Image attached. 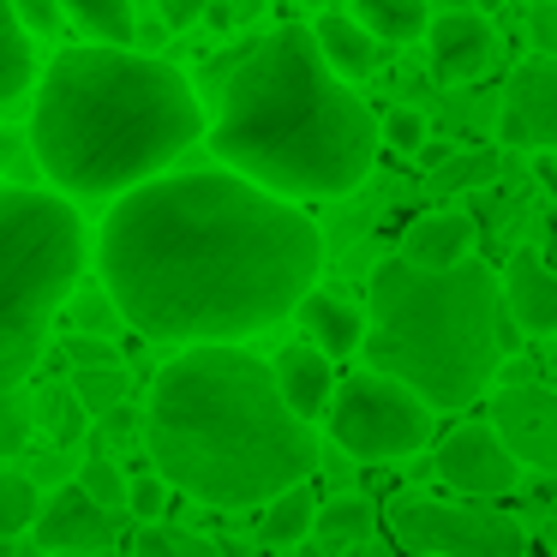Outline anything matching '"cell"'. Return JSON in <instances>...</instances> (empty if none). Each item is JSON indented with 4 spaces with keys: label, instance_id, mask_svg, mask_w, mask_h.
Instances as JSON below:
<instances>
[{
    "label": "cell",
    "instance_id": "cell-37",
    "mask_svg": "<svg viewBox=\"0 0 557 557\" xmlns=\"http://www.w3.org/2000/svg\"><path fill=\"white\" fill-rule=\"evenodd\" d=\"M174 557H228V552H222L216 540H205V533H186V528H181V545H174Z\"/></svg>",
    "mask_w": 557,
    "mask_h": 557
},
{
    "label": "cell",
    "instance_id": "cell-39",
    "mask_svg": "<svg viewBox=\"0 0 557 557\" xmlns=\"http://www.w3.org/2000/svg\"><path fill=\"white\" fill-rule=\"evenodd\" d=\"M0 557H18V540H0Z\"/></svg>",
    "mask_w": 557,
    "mask_h": 557
},
{
    "label": "cell",
    "instance_id": "cell-34",
    "mask_svg": "<svg viewBox=\"0 0 557 557\" xmlns=\"http://www.w3.org/2000/svg\"><path fill=\"white\" fill-rule=\"evenodd\" d=\"M210 7H216V0H157V13H162V18H169V25H174V30H193V25H198V18H205V13H210Z\"/></svg>",
    "mask_w": 557,
    "mask_h": 557
},
{
    "label": "cell",
    "instance_id": "cell-31",
    "mask_svg": "<svg viewBox=\"0 0 557 557\" xmlns=\"http://www.w3.org/2000/svg\"><path fill=\"white\" fill-rule=\"evenodd\" d=\"M18 18H25V30L37 42H49L66 30V0H18Z\"/></svg>",
    "mask_w": 557,
    "mask_h": 557
},
{
    "label": "cell",
    "instance_id": "cell-18",
    "mask_svg": "<svg viewBox=\"0 0 557 557\" xmlns=\"http://www.w3.org/2000/svg\"><path fill=\"white\" fill-rule=\"evenodd\" d=\"M312 30H318V49L330 54V66H336L342 78H372L377 73V37L354 13H324V7H318Z\"/></svg>",
    "mask_w": 557,
    "mask_h": 557
},
{
    "label": "cell",
    "instance_id": "cell-4",
    "mask_svg": "<svg viewBox=\"0 0 557 557\" xmlns=\"http://www.w3.org/2000/svg\"><path fill=\"white\" fill-rule=\"evenodd\" d=\"M210 150L282 198H348L366 186L384 126L348 90V78L318 49V30L276 25L228 61Z\"/></svg>",
    "mask_w": 557,
    "mask_h": 557
},
{
    "label": "cell",
    "instance_id": "cell-1",
    "mask_svg": "<svg viewBox=\"0 0 557 557\" xmlns=\"http://www.w3.org/2000/svg\"><path fill=\"white\" fill-rule=\"evenodd\" d=\"M324 270V234L240 169L157 174L109 205L97 276L145 342H246L288 324Z\"/></svg>",
    "mask_w": 557,
    "mask_h": 557
},
{
    "label": "cell",
    "instance_id": "cell-22",
    "mask_svg": "<svg viewBox=\"0 0 557 557\" xmlns=\"http://www.w3.org/2000/svg\"><path fill=\"white\" fill-rule=\"evenodd\" d=\"M354 18H360L377 42H425L432 0H354Z\"/></svg>",
    "mask_w": 557,
    "mask_h": 557
},
{
    "label": "cell",
    "instance_id": "cell-17",
    "mask_svg": "<svg viewBox=\"0 0 557 557\" xmlns=\"http://www.w3.org/2000/svg\"><path fill=\"white\" fill-rule=\"evenodd\" d=\"M276 384L282 396L294 401V413L306 420H324L330 396H336V372H330V354L318 342H294V348L276 354Z\"/></svg>",
    "mask_w": 557,
    "mask_h": 557
},
{
    "label": "cell",
    "instance_id": "cell-3",
    "mask_svg": "<svg viewBox=\"0 0 557 557\" xmlns=\"http://www.w3.org/2000/svg\"><path fill=\"white\" fill-rule=\"evenodd\" d=\"M205 102L193 78L150 49L85 42L42 66L30 150L54 193L78 205H114L121 193L157 181L174 157L205 138Z\"/></svg>",
    "mask_w": 557,
    "mask_h": 557
},
{
    "label": "cell",
    "instance_id": "cell-9",
    "mask_svg": "<svg viewBox=\"0 0 557 557\" xmlns=\"http://www.w3.org/2000/svg\"><path fill=\"white\" fill-rule=\"evenodd\" d=\"M432 468H437V480H444L449 492H461V497H485V504L509 497V492H516V480H521L516 449H509L504 437H497V425H480V420H461L456 432L437 437Z\"/></svg>",
    "mask_w": 557,
    "mask_h": 557
},
{
    "label": "cell",
    "instance_id": "cell-36",
    "mask_svg": "<svg viewBox=\"0 0 557 557\" xmlns=\"http://www.w3.org/2000/svg\"><path fill=\"white\" fill-rule=\"evenodd\" d=\"M169 30H174V25H169V18H162V13H157V18H138L133 42H138V49H150V54H157L162 42H169Z\"/></svg>",
    "mask_w": 557,
    "mask_h": 557
},
{
    "label": "cell",
    "instance_id": "cell-15",
    "mask_svg": "<svg viewBox=\"0 0 557 557\" xmlns=\"http://www.w3.org/2000/svg\"><path fill=\"white\" fill-rule=\"evenodd\" d=\"M504 306L521 336H557V270L533 252H516L504 270Z\"/></svg>",
    "mask_w": 557,
    "mask_h": 557
},
{
    "label": "cell",
    "instance_id": "cell-21",
    "mask_svg": "<svg viewBox=\"0 0 557 557\" xmlns=\"http://www.w3.org/2000/svg\"><path fill=\"white\" fill-rule=\"evenodd\" d=\"M312 521H318V497L312 485H288V492H276L264 504V521H258V540L270 545V552H288V545L312 540Z\"/></svg>",
    "mask_w": 557,
    "mask_h": 557
},
{
    "label": "cell",
    "instance_id": "cell-12",
    "mask_svg": "<svg viewBox=\"0 0 557 557\" xmlns=\"http://www.w3.org/2000/svg\"><path fill=\"white\" fill-rule=\"evenodd\" d=\"M492 49L497 37L480 7H444L425 25V66H432L437 85H473L492 66Z\"/></svg>",
    "mask_w": 557,
    "mask_h": 557
},
{
    "label": "cell",
    "instance_id": "cell-42",
    "mask_svg": "<svg viewBox=\"0 0 557 557\" xmlns=\"http://www.w3.org/2000/svg\"><path fill=\"white\" fill-rule=\"evenodd\" d=\"M300 7H330V0H300Z\"/></svg>",
    "mask_w": 557,
    "mask_h": 557
},
{
    "label": "cell",
    "instance_id": "cell-6",
    "mask_svg": "<svg viewBox=\"0 0 557 557\" xmlns=\"http://www.w3.org/2000/svg\"><path fill=\"white\" fill-rule=\"evenodd\" d=\"M90 258L85 222L66 193L0 186V456L30 444L25 384L49 348L54 318Z\"/></svg>",
    "mask_w": 557,
    "mask_h": 557
},
{
    "label": "cell",
    "instance_id": "cell-16",
    "mask_svg": "<svg viewBox=\"0 0 557 557\" xmlns=\"http://www.w3.org/2000/svg\"><path fill=\"white\" fill-rule=\"evenodd\" d=\"M294 318H300L306 342H318L330 360L360 354V342H366V312H360V300H348L342 288H318V282H312L306 300L294 306Z\"/></svg>",
    "mask_w": 557,
    "mask_h": 557
},
{
    "label": "cell",
    "instance_id": "cell-29",
    "mask_svg": "<svg viewBox=\"0 0 557 557\" xmlns=\"http://www.w3.org/2000/svg\"><path fill=\"white\" fill-rule=\"evenodd\" d=\"M66 318H73V330H90V336H109L114 324H126L109 288H97V294H73V300H66Z\"/></svg>",
    "mask_w": 557,
    "mask_h": 557
},
{
    "label": "cell",
    "instance_id": "cell-35",
    "mask_svg": "<svg viewBox=\"0 0 557 557\" xmlns=\"http://www.w3.org/2000/svg\"><path fill=\"white\" fill-rule=\"evenodd\" d=\"M528 30H533V42H540V54H557V7H533Z\"/></svg>",
    "mask_w": 557,
    "mask_h": 557
},
{
    "label": "cell",
    "instance_id": "cell-2",
    "mask_svg": "<svg viewBox=\"0 0 557 557\" xmlns=\"http://www.w3.org/2000/svg\"><path fill=\"white\" fill-rule=\"evenodd\" d=\"M150 468L205 509H258L318 473V432L282 396L276 366L240 342H193L145 396Z\"/></svg>",
    "mask_w": 557,
    "mask_h": 557
},
{
    "label": "cell",
    "instance_id": "cell-11",
    "mask_svg": "<svg viewBox=\"0 0 557 557\" xmlns=\"http://www.w3.org/2000/svg\"><path fill=\"white\" fill-rule=\"evenodd\" d=\"M492 425L509 449H516L521 468H557V389L545 384H509L492 396Z\"/></svg>",
    "mask_w": 557,
    "mask_h": 557
},
{
    "label": "cell",
    "instance_id": "cell-20",
    "mask_svg": "<svg viewBox=\"0 0 557 557\" xmlns=\"http://www.w3.org/2000/svg\"><path fill=\"white\" fill-rule=\"evenodd\" d=\"M372 504L366 497H324L318 504V521H312V540H318V552L324 557H348V552H360L366 545V533H372Z\"/></svg>",
    "mask_w": 557,
    "mask_h": 557
},
{
    "label": "cell",
    "instance_id": "cell-27",
    "mask_svg": "<svg viewBox=\"0 0 557 557\" xmlns=\"http://www.w3.org/2000/svg\"><path fill=\"white\" fill-rule=\"evenodd\" d=\"M37 509H42V497L25 473H0V540H18L37 521Z\"/></svg>",
    "mask_w": 557,
    "mask_h": 557
},
{
    "label": "cell",
    "instance_id": "cell-14",
    "mask_svg": "<svg viewBox=\"0 0 557 557\" xmlns=\"http://www.w3.org/2000/svg\"><path fill=\"white\" fill-rule=\"evenodd\" d=\"M396 252L413 258V264H425V270H449V264H461V258L480 252V222H473L468 210H432V216H413L408 228H401Z\"/></svg>",
    "mask_w": 557,
    "mask_h": 557
},
{
    "label": "cell",
    "instance_id": "cell-7",
    "mask_svg": "<svg viewBox=\"0 0 557 557\" xmlns=\"http://www.w3.org/2000/svg\"><path fill=\"white\" fill-rule=\"evenodd\" d=\"M324 437L348 449L354 461H401L437 444V408L401 377L366 366L354 377H336V396L324 408Z\"/></svg>",
    "mask_w": 557,
    "mask_h": 557
},
{
    "label": "cell",
    "instance_id": "cell-33",
    "mask_svg": "<svg viewBox=\"0 0 557 557\" xmlns=\"http://www.w3.org/2000/svg\"><path fill=\"white\" fill-rule=\"evenodd\" d=\"M174 545H181V528H169V521H145L133 533V557H174Z\"/></svg>",
    "mask_w": 557,
    "mask_h": 557
},
{
    "label": "cell",
    "instance_id": "cell-5",
    "mask_svg": "<svg viewBox=\"0 0 557 557\" xmlns=\"http://www.w3.org/2000/svg\"><path fill=\"white\" fill-rule=\"evenodd\" d=\"M509 342L504 276L485 258L425 270L389 252L366 276V366L420 389L437 413H456L497 384Z\"/></svg>",
    "mask_w": 557,
    "mask_h": 557
},
{
    "label": "cell",
    "instance_id": "cell-41",
    "mask_svg": "<svg viewBox=\"0 0 557 557\" xmlns=\"http://www.w3.org/2000/svg\"><path fill=\"white\" fill-rule=\"evenodd\" d=\"M444 7H468V0H432V13H444Z\"/></svg>",
    "mask_w": 557,
    "mask_h": 557
},
{
    "label": "cell",
    "instance_id": "cell-30",
    "mask_svg": "<svg viewBox=\"0 0 557 557\" xmlns=\"http://www.w3.org/2000/svg\"><path fill=\"white\" fill-rule=\"evenodd\" d=\"M78 485H85L102 509H126V473L114 468L109 456H90L85 468H78Z\"/></svg>",
    "mask_w": 557,
    "mask_h": 557
},
{
    "label": "cell",
    "instance_id": "cell-40",
    "mask_svg": "<svg viewBox=\"0 0 557 557\" xmlns=\"http://www.w3.org/2000/svg\"><path fill=\"white\" fill-rule=\"evenodd\" d=\"M473 7H480V13H497V7H504V0H473Z\"/></svg>",
    "mask_w": 557,
    "mask_h": 557
},
{
    "label": "cell",
    "instance_id": "cell-19",
    "mask_svg": "<svg viewBox=\"0 0 557 557\" xmlns=\"http://www.w3.org/2000/svg\"><path fill=\"white\" fill-rule=\"evenodd\" d=\"M30 30L25 18H18V0H0V109H13V102L30 97V85H37V61H30Z\"/></svg>",
    "mask_w": 557,
    "mask_h": 557
},
{
    "label": "cell",
    "instance_id": "cell-8",
    "mask_svg": "<svg viewBox=\"0 0 557 557\" xmlns=\"http://www.w3.org/2000/svg\"><path fill=\"white\" fill-rule=\"evenodd\" d=\"M389 533L420 557H528V528L485 497H396Z\"/></svg>",
    "mask_w": 557,
    "mask_h": 557
},
{
    "label": "cell",
    "instance_id": "cell-26",
    "mask_svg": "<svg viewBox=\"0 0 557 557\" xmlns=\"http://www.w3.org/2000/svg\"><path fill=\"white\" fill-rule=\"evenodd\" d=\"M174 485H169V473L162 468H145V473H133L126 480V516H138V521H169V509H174Z\"/></svg>",
    "mask_w": 557,
    "mask_h": 557
},
{
    "label": "cell",
    "instance_id": "cell-23",
    "mask_svg": "<svg viewBox=\"0 0 557 557\" xmlns=\"http://www.w3.org/2000/svg\"><path fill=\"white\" fill-rule=\"evenodd\" d=\"M66 25H78L85 42H121V49H133L138 13H133V0H66Z\"/></svg>",
    "mask_w": 557,
    "mask_h": 557
},
{
    "label": "cell",
    "instance_id": "cell-25",
    "mask_svg": "<svg viewBox=\"0 0 557 557\" xmlns=\"http://www.w3.org/2000/svg\"><path fill=\"white\" fill-rule=\"evenodd\" d=\"M497 174H504L497 150H449L432 169V186L437 193H480V186H497Z\"/></svg>",
    "mask_w": 557,
    "mask_h": 557
},
{
    "label": "cell",
    "instance_id": "cell-10",
    "mask_svg": "<svg viewBox=\"0 0 557 557\" xmlns=\"http://www.w3.org/2000/svg\"><path fill=\"white\" fill-rule=\"evenodd\" d=\"M497 138L509 150H557V54H533L509 73Z\"/></svg>",
    "mask_w": 557,
    "mask_h": 557
},
{
    "label": "cell",
    "instance_id": "cell-28",
    "mask_svg": "<svg viewBox=\"0 0 557 557\" xmlns=\"http://www.w3.org/2000/svg\"><path fill=\"white\" fill-rule=\"evenodd\" d=\"M377 126H384V145L396 150V157H420L425 138H432V133H425V109H413V102L384 109V121H377Z\"/></svg>",
    "mask_w": 557,
    "mask_h": 557
},
{
    "label": "cell",
    "instance_id": "cell-13",
    "mask_svg": "<svg viewBox=\"0 0 557 557\" xmlns=\"http://www.w3.org/2000/svg\"><path fill=\"white\" fill-rule=\"evenodd\" d=\"M37 552H109L114 545V509H102L78 480L54 485L30 521Z\"/></svg>",
    "mask_w": 557,
    "mask_h": 557
},
{
    "label": "cell",
    "instance_id": "cell-32",
    "mask_svg": "<svg viewBox=\"0 0 557 557\" xmlns=\"http://www.w3.org/2000/svg\"><path fill=\"white\" fill-rule=\"evenodd\" d=\"M66 354H73V366H121V348L109 336H90V330H73Z\"/></svg>",
    "mask_w": 557,
    "mask_h": 557
},
{
    "label": "cell",
    "instance_id": "cell-24",
    "mask_svg": "<svg viewBox=\"0 0 557 557\" xmlns=\"http://www.w3.org/2000/svg\"><path fill=\"white\" fill-rule=\"evenodd\" d=\"M73 396H78V408L85 413H109V408H121V401H133V372H126V360L121 366H73Z\"/></svg>",
    "mask_w": 557,
    "mask_h": 557
},
{
    "label": "cell",
    "instance_id": "cell-38",
    "mask_svg": "<svg viewBox=\"0 0 557 557\" xmlns=\"http://www.w3.org/2000/svg\"><path fill=\"white\" fill-rule=\"evenodd\" d=\"M42 557H114V545L109 552H42Z\"/></svg>",
    "mask_w": 557,
    "mask_h": 557
}]
</instances>
